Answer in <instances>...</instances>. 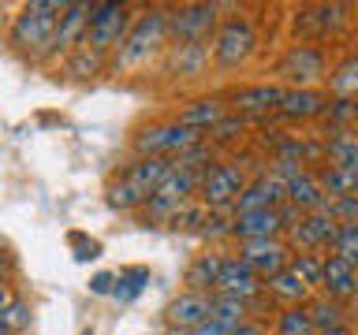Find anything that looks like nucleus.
I'll list each match as a JSON object with an SVG mask.
<instances>
[{
	"label": "nucleus",
	"instance_id": "nucleus-1",
	"mask_svg": "<svg viewBox=\"0 0 358 335\" xmlns=\"http://www.w3.org/2000/svg\"><path fill=\"white\" fill-rule=\"evenodd\" d=\"M168 41V8H150L142 15H134L131 30L123 34V41L112 49L108 67L112 71H134V67L150 64Z\"/></svg>",
	"mask_w": 358,
	"mask_h": 335
},
{
	"label": "nucleus",
	"instance_id": "nucleus-2",
	"mask_svg": "<svg viewBox=\"0 0 358 335\" xmlns=\"http://www.w3.org/2000/svg\"><path fill=\"white\" fill-rule=\"evenodd\" d=\"M60 15H64V0H30V4H22V11L11 22V45L30 60H45Z\"/></svg>",
	"mask_w": 358,
	"mask_h": 335
},
{
	"label": "nucleus",
	"instance_id": "nucleus-3",
	"mask_svg": "<svg viewBox=\"0 0 358 335\" xmlns=\"http://www.w3.org/2000/svg\"><path fill=\"white\" fill-rule=\"evenodd\" d=\"M131 8L120 4V0H101V4H90V22L83 34V45L78 49H90L97 56H112V49L123 41V34L131 30Z\"/></svg>",
	"mask_w": 358,
	"mask_h": 335
},
{
	"label": "nucleus",
	"instance_id": "nucleus-4",
	"mask_svg": "<svg viewBox=\"0 0 358 335\" xmlns=\"http://www.w3.org/2000/svg\"><path fill=\"white\" fill-rule=\"evenodd\" d=\"M254 49H257V30H254V22L243 19V15L224 19L217 27V34H213V45H209L213 64L228 67V71L231 67H243L254 56Z\"/></svg>",
	"mask_w": 358,
	"mask_h": 335
},
{
	"label": "nucleus",
	"instance_id": "nucleus-5",
	"mask_svg": "<svg viewBox=\"0 0 358 335\" xmlns=\"http://www.w3.org/2000/svg\"><path fill=\"white\" fill-rule=\"evenodd\" d=\"M198 142H206V134L201 131H190L183 123H153V127H142L134 134V153L138 156H168V161H176L179 153L194 149Z\"/></svg>",
	"mask_w": 358,
	"mask_h": 335
},
{
	"label": "nucleus",
	"instance_id": "nucleus-6",
	"mask_svg": "<svg viewBox=\"0 0 358 335\" xmlns=\"http://www.w3.org/2000/svg\"><path fill=\"white\" fill-rule=\"evenodd\" d=\"M280 75H284L287 89H313V82H324L329 78V60L317 45H291V49L280 56Z\"/></svg>",
	"mask_w": 358,
	"mask_h": 335
},
{
	"label": "nucleus",
	"instance_id": "nucleus-7",
	"mask_svg": "<svg viewBox=\"0 0 358 335\" xmlns=\"http://www.w3.org/2000/svg\"><path fill=\"white\" fill-rule=\"evenodd\" d=\"M347 15H351L347 4H306L295 11L291 30H295V38L302 45H313V41H324L332 34H340L347 27Z\"/></svg>",
	"mask_w": 358,
	"mask_h": 335
},
{
	"label": "nucleus",
	"instance_id": "nucleus-8",
	"mask_svg": "<svg viewBox=\"0 0 358 335\" xmlns=\"http://www.w3.org/2000/svg\"><path fill=\"white\" fill-rule=\"evenodd\" d=\"M220 27V8L217 4H183L168 11V34L176 38V45H194L209 41Z\"/></svg>",
	"mask_w": 358,
	"mask_h": 335
},
{
	"label": "nucleus",
	"instance_id": "nucleus-9",
	"mask_svg": "<svg viewBox=\"0 0 358 335\" xmlns=\"http://www.w3.org/2000/svg\"><path fill=\"white\" fill-rule=\"evenodd\" d=\"M243 186H246V175L239 172V164H213L198 179V198L209 209H224L243 194Z\"/></svg>",
	"mask_w": 358,
	"mask_h": 335
},
{
	"label": "nucleus",
	"instance_id": "nucleus-10",
	"mask_svg": "<svg viewBox=\"0 0 358 335\" xmlns=\"http://www.w3.org/2000/svg\"><path fill=\"white\" fill-rule=\"evenodd\" d=\"M217 298H235V302H254L257 295L265 290V283L257 279L250 268H246L239 257H224L220 261V272H217Z\"/></svg>",
	"mask_w": 358,
	"mask_h": 335
},
{
	"label": "nucleus",
	"instance_id": "nucleus-11",
	"mask_svg": "<svg viewBox=\"0 0 358 335\" xmlns=\"http://www.w3.org/2000/svg\"><path fill=\"white\" fill-rule=\"evenodd\" d=\"M287 257H291V250L280 239H254V242H239V261L250 268V272L262 279L268 276H276L280 268H287Z\"/></svg>",
	"mask_w": 358,
	"mask_h": 335
},
{
	"label": "nucleus",
	"instance_id": "nucleus-12",
	"mask_svg": "<svg viewBox=\"0 0 358 335\" xmlns=\"http://www.w3.org/2000/svg\"><path fill=\"white\" fill-rule=\"evenodd\" d=\"M336 228H340V223H336L324 209H317V212H302L299 223L291 228V242L299 246V253L329 250L332 239H336Z\"/></svg>",
	"mask_w": 358,
	"mask_h": 335
},
{
	"label": "nucleus",
	"instance_id": "nucleus-13",
	"mask_svg": "<svg viewBox=\"0 0 358 335\" xmlns=\"http://www.w3.org/2000/svg\"><path fill=\"white\" fill-rule=\"evenodd\" d=\"M209 306H213V298L209 295H198V290H183L172 306L164 309V320H168V328H172V335H190L194 328H201L209 317Z\"/></svg>",
	"mask_w": 358,
	"mask_h": 335
},
{
	"label": "nucleus",
	"instance_id": "nucleus-14",
	"mask_svg": "<svg viewBox=\"0 0 358 335\" xmlns=\"http://www.w3.org/2000/svg\"><path fill=\"white\" fill-rule=\"evenodd\" d=\"M86 22H90V4H64V15H60V22H56L49 56H71L78 45H83Z\"/></svg>",
	"mask_w": 358,
	"mask_h": 335
},
{
	"label": "nucleus",
	"instance_id": "nucleus-15",
	"mask_svg": "<svg viewBox=\"0 0 358 335\" xmlns=\"http://www.w3.org/2000/svg\"><path fill=\"white\" fill-rule=\"evenodd\" d=\"M168 175H172V161H168V156H138V161H131L120 172L123 183H127L131 190H138L142 198H150Z\"/></svg>",
	"mask_w": 358,
	"mask_h": 335
},
{
	"label": "nucleus",
	"instance_id": "nucleus-16",
	"mask_svg": "<svg viewBox=\"0 0 358 335\" xmlns=\"http://www.w3.org/2000/svg\"><path fill=\"white\" fill-rule=\"evenodd\" d=\"M284 205V183L276 175H265L257 183L243 186V194L231 201V216H243V212H262V209H280Z\"/></svg>",
	"mask_w": 358,
	"mask_h": 335
},
{
	"label": "nucleus",
	"instance_id": "nucleus-17",
	"mask_svg": "<svg viewBox=\"0 0 358 335\" xmlns=\"http://www.w3.org/2000/svg\"><path fill=\"white\" fill-rule=\"evenodd\" d=\"M280 231H287L280 209H262V212H243V216H231V239H239V242L276 239Z\"/></svg>",
	"mask_w": 358,
	"mask_h": 335
},
{
	"label": "nucleus",
	"instance_id": "nucleus-18",
	"mask_svg": "<svg viewBox=\"0 0 358 335\" xmlns=\"http://www.w3.org/2000/svg\"><path fill=\"white\" fill-rule=\"evenodd\" d=\"M239 324H246V302L217 298V295H213V306H209L206 324H201V328H194L190 335H231Z\"/></svg>",
	"mask_w": 358,
	"mask_h": 335
},
{
	"label": "nucleus",
	"instance_id": "nucleus-19",
	"mask_svg": "<svg viewBox=\"0 0 358 335\" xmlns=\"http://www.w3.org/2000/svg\"><path fill=\"white\" fill-rule=\"evenodd\" d=\"M321 287L329 290L332 302H343L358 295V268L340 261V257H324V268H321Z\"/></svg>",
	"mask_w": 358,
	"mask_h": 335
},
{
	"label": "nucleus",
	"instance_id": "nucleus-20",
	"mask_svg": "<svg viewBox=\"0 0 358 335\" xmlns=\"http://www.w3.org/2000/svg\"><path fill=\"white\" fill-rule=\"evenodd\" d=\"M284 94H287V86L262 82V86H243V89H235L231 100H235V108H239V112H276L280 100H284Z\"/></svg>",
	"mask_w": 358,
	"mask_h": 335
},
{
	"label": "nucleus",
	"instance_id": "nucleus-21",
	"mask_svg": "<svg viewBox=\"0 0 358 335\" xmlns=\"http://www.w3.org/2000/svg\"><path fill=\"white\" fill-rule=\"evenodd\" d=\"M329 108V97L317 94V89H287L284 100H280V116L284 119H313Z\"/></svg>",
	"mask_w": 358,
	"mask_h": 335
},
{
	"label": "nucleus",
	"instance_id": "nucleus-22",
	"mask_svg": "<svg viewBox=\"0 0 358 335\" xmlns=\"http://www.w3.org/2000/svg\"><path fill=\"white\" fill-rule=\"evenodd\" d=\"M224 116H228V105H224V100H217V97H201V100H190V105L179 112L176 123H183V127L206 134L209 127H217Z\"/></svg>",
	"mask_w": 358,
	"mask_h": 335
},
{
	"label": "nucleus",
	"instance_id": "nucleus-23",
	"mask_svg": "<svg viewBox=\"0 0 358 335\" xmlns=\"http://www.w3.org/2000/svg\"><path fill=\"white\" fill-rule=\"evenodd\" d=\"M209 64V45L194 41V45H172L168 52V71L172 75H201V67Z\"/></svg>",
	"mask_w": 358,
	"mask_h": 335
},
{
	"label": "nucleus",
	"instance_id": "nucleus-24",
	"mask_svg": "<svg viewBox=\"0 0 358 335\" xmlns=\"http://www.w3.org/2000/svg\"><path fill=\"white\" fill-rule=\"evenodd\" d=\"M324 156L332 161V168L358 172V134H351V131H336L332 138L324 142Z\"/></svg>",
	"mask_w": 358,
	"mask_h": 335
},
{
	"label": "nucleus",
	"instance_id": "nucleus-25",
	"mask_svg": "<svg viewBox=\"0 0 358 335\" xmlns=\"http://www.w3.org/2000/svg\"><path fill=\"white\" fill-rule=\"evenodd\" d=\"M265 290H268L273 298L287 302V306H299V302H306V295H310V287L302 283V279L291 272V268H280L276 276H268V279H265Z\"/></svg>",
	"mask_w": 358,
	"mask_h": 335
},
{
	"label": "nucleus",
	"instance_id": "nucleus-26",
	"mask_svg": "<svg viewBox=\"0 0 358 335\" xmlns=\"http://www.w3.org/2000/svg\"><path fill=\"white\" fill-rule=\"evenodd\" d=\"M220 253H198L194 261H190L187 268V290H198V295H206V290H213V283H217V272H220Z\"/></svg>",
	"mask_w": 358,
	"mask_h": 335
},
{
	"label": "nucleus",
	"instance_id": "nucleus-27",
	"mask_svg": "<svg viewBox=\"0 0 358 335\" xmlns=\"http://www.w3.org/2000/svg\"><path fill=\"white\" fill-rule=\"evenodd\" d=\"M317 183L324 190V201H336V198H358V172H343V168H324L317 172Z\"/></svg>",
	"mask_w": 358,
	"mask_h": 335
},
{
	"label": "nucleus",
	"instance_id": "nucleus-28",
	"mask_svg": "<svg viewBox=\"0 0 358 335\" xmlns=\"http://www.w3.org/2000/svg\"><path fill=\"white\" fill-rule=\"evenodd\" d=\"M324 82H329L336 100H355L358 97V56H347L343 64H336Z\"/></svg>",
	"mask_w": 358,
	"mask_h": 335
},
{
	"label": "nucleus",
	"instance_id": "nucleus-29",
	"mask_svg": "<svg viewBox=\"0 0 358 335\" xmlns=\"http://www.w3.org/2000/svg\"><path fill=\"white\" fill-rule=\"evenodd\" d=\"M306 313H310V324H313V332H329V328H340V324H347V313H343V306L340 302H313V306H306Z\"/></svg>",
	"mask_w": 358,
	"mask_h": 335
},
{
	"label": "nucleus",
	"instance_id": "nucleus-30",
	"mask_svg": "<svg viewBox=\"0 0 358 335\" xmlns=\"http://www.w3.org/2000/svg\"><path fill=\"white\" fill-rule=\"evenodd\" d=\"M150 283V268H123L116 276V283H112V298L116 302H131L138 298V290Z\"/></svg>",
	"mask_w": 358,
	"mask_h": 335
},
{
	"label": "nucleus",
	"instance_id": "nucleus-31",
	"mask_svg": "<svg viewBox=\"0 0 358 335\" xmlns=\"http://www.w3.org/2000/svg\"><path fill=\"white\" fill-rule=\"evenodd\" d=\"M329 250H332V257H340V261L358 268V223H340Z\"/></svg>",
	"mask_w": 358,
	"mask_h": 335
},
{
	"label": "nucleus",
	"instance_id": "nucleus-32",
	"mask_svg": "<svg viewBox=\"0 0 358 335\" xmlns=\"http://www.w3.org/2000/svg\"><path fill=\"white\" fill-rule=\"evenodd\" d=\"M287 268L295 272L306 287H321V268H324V257H317V253H295L287 261Z\"/></svg>",
	"mask_w": 358,
	"mask_h": 335
},
{
	"label": "nucleus",
	"instance_id": "nucleus-33",
	"mask_svg": "<svg viewBox=\"0 0 358 335\" xmlns=\"http://www.w3.org/2000/svg\"><path fill=\"white\" fill-rule=\"evenodd\" d=\"M105 64H108L105 56H97V52H90V49H75L71 56H67L64 71H67V75H75V78H90V75H97Z\"/></svg>",
	"mask_w": 358,
	"mask_h": 335
},
{
	"label": "nucleus",
	"instance_id": "nucleus-34",
	"mask_svg": "<svg viewBox=\"0 0 358 335\" xmlns=\"http://www.w3.org/2000/svg\"><path fill=\"white\" fill-rule=\"evenodd\" d=\"M0 328L4 332H22V328H30V306L22 298H8L4 306H0Z\"/></svg>",
	"mask_w": 358,
	"mask_h": 335
},
{
	"label": "nucleus",
	"instance_id": "nucleus-35",
	"mask_svg": "<svg viewBox=\"0 0 358 335\" xmlns=\"http://www.w3.org/2000/svg\"><path fill=\"white\" fill-rule=\"evenodd\" d=\"M306 332H313L306 306H287L284 313H280V320H276V335H306Z\"/></svg>",
	"mask_w": 358,
	"mask_h": 335
},
{
	"label": "nucleus",
	"instance_id": "nucleus-36",
	"mask_svg": "<svg viewBox=\"0 0 358 335\" xmlns=\"http://www.w3.org/2000/svg\"><path fill=\"white\" fill-rule=\"evenodd\" d=\"M108 205L112 209H120V212H131V209H138V205H145V198L138 194V190H131L123 179H116V183L108 186Z\"/></svg>",
	"mask_w": 358,
	"mask_h": 335
},
{
	"label": "nucleus",
	"instance_id": "nucleus-37",
	"mask_svg": "<svg viewBox=\"0 0 358 335\" xmlns=\"http://www.w3.org/2000/svg\"><path fill=\"white\" fill-rule=\"evenodd\" d=\"M243 131H246V119H243V116H231V112H228V116H224L217 127L206 131V142H231L235 134H243Z\"/></svg>",
	"mask_w": 358,
	"mask_h": 335
},
{
	"label": "nucleus",
	"instance_id": "nucleus-38",
	"mask_svg": "<svg viewBox=\"0 0 358 335\" xmlns=\"http://www.w3.org/2000/svg\"><path fill=\"white\" fill-rule=\"evenodd\" d=\"M324 212H329L336 223H358V198H336V201H324Z\"/></svg>",
	"mask_w": 358,
	"mask_h": 335
},
{
	"label": "nucleus",
	"instance_id": "nucleus-39",
	"mask_svg": "<svg viewBox=\"0 0 358 335\" xmlns=\"http://www.w3.org/2000/svg\"><path fill=\"white\" fill-rule=\"evenodd\" d=\"M201 234H206V239H224V234H231V220L228 216H209Z\"/></svg>",
	"mask_w": 358,
	"mask_h": 335
},
{
	"label": "nucleus",
	"instance_id": "nucleus-40",
	"mask_svg": "<svg viewBox=\"0 0 358 335\" xmlns=\"http://www.w3.org/2000/svg\"><path fill=\"white\" fill-rule=\"evenodd\" d=\"M112 283H116L112 272H97L94 279H90V290H94V295H112Z\"/></svg>",
	"mask_w": 358,
	"mask_h": 335
},
{
	"label": "nucleus",
	"instance_id": "nucleus-41",
	"mask_svg": "<svg viewBox=\"0 0 358 335\" xmlns=\"http://www.w3.org/2000/svg\"><path fill=\"white\" fill-rule=\"evenodd\" d=\"M231 335H265V324H257V320H246V324H239Z\"/></svg>",
	"mask_w": 358,
	"mask_h": 335
},
{
	"label": "nucleus",
	"instance_id": "nucleus-42",
	"mask_svg": "<svg viewBox=\"0 0 358 335\" xmlns=\"http://www.w3.org/2000/svg\"><path fill=\"white\" fill-rule=\"evenodd\" d=\"M321 335H351V324H340V328H329V332H321Z\"/></svg>",
	"mask_w": 358,
	"mask_h": 335
},
{
	"label": "nucleus",
	"instance_id": "nucleus-43",
	"mask_svg": "<svg viewBox=\"0 0 358 335\" xmlns=\"http://www.w3.org/2000/svg\"><path fill=\"white\" fill-rule=\"evenodd\" d=\"M8 302V287H4V279H0V306Z\"/></svg>",
	"mask_w": 358,
	"mask_h": 335
},
{
	"label": "nucleus",
	"instance_id": "nucleus-44",
	"mask_svg": "<svg viewBox=\"0 0 358 335\" xmlns=\"http://www.w3.org/2000/svg\"><path fill=\"white\" fill-rule=\"evenodd\" d=\"M0 335H11V332H4V328H0Z\"/></svg>",
	"mask_w": 358,
	"mask_h": 335
},
{
	"label": "nucleus",
	"instance_id": "nucleus-45",
	"mask_svg": "<svg viewBox=\"0 0 358 335\" xmlns=\"http://www.w3.org/2000/svg\"><path fill=\"white\" fill-rule=\"evenodd\" d=\"M306 335H321V332H306Z\"/></svg>",
	"mask_w": 358,
	"mask_h": 335
}]
</instances>
